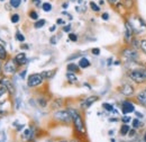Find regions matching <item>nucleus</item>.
I'll list each match as a JSON object with an SVG mask.
<instances>
[{
	"label": "nucleus",
	"mask_w": 146,
	"mask_h": 142,
	"mask_svg": "<svg viewBox=\"0 0 146 142\" xmlns=\"http://www.w3.org/2000/svg\"><path fill=\"white\" fill-rule=\"evenodd\" d=\"M129 44H130V45H131V48H133V49H135V50H136V49H139V41H138V40H136V38H134V37L131 38V41H130V43H129Z\"/></svg>",
	"instance_id": "5701e85b"
},
{
	"label": "nucleus",
	"mask_w": 146,
	"mask_h": 142,
	"mask_svg": "<svg viewBox=\"0 0 146 142\" xmlns=\"http://www.w3.org/2000/svg\"><path fill=\"white\" fill-rule=\"evenodd\" d=\"M124 3L126 5V8L127 9H131V6H133V1L131 0H125Z\"/></svg>",
	"instance_id": "f704fd0d"
},
{
	"label": "nucleus",
	"mask_w": 146,
	"mask_h": 142,
	"mask_svg": "<svg viewBox=\"0 0 146 142\" xmlns=\"http://www.w3.org/2000/svg\"><path fill=\"white\" fill-rule=\"evenodd\" d=\"M111 142H116V141H115V140H113V139H111Z\"/></svg>",
	"instance_id": "bf43d9fd"
},
{
	"label": "nucleus",
	"mask_w": 146,
	"mask_h": 142,
	"mask_svg": "<svg viewBox=\"0 0 146 142\" xmlns=\"http://www.w3.org/2000/svg\"><path fill=\"white\" fill-rule=\"evenodd\" d=\"M144 90H145V91H146V87H145V89H144Z\"/></svg>",
	"instance_id": "69168bd1"
},
{
	"label": "nucleus",
	"mask_w": 146,
	"mask_h": 142,
	"mask_svg": "<svg viewBox=\"0 0 146 142\" xmlns=\"http://www.w3.org/2000/svg\"><path fill=\"white\" fill-rule=\"evenodd\" d=\"M55 29H56V25H53V26L50 27V32H54Z\"/></svg>",
	"instance_id": "603ef678"
},
{
	"label": "nucleus",
	"mask_w": 146,
	"mask_h": 142,
	"mask_svg": "<svg viewBox=\"0 0 146 142\" xmlns=\"http://www.w3.org/2000/svg\"><path fill=\"white\" fill-rule=\"evenodd\" d=\"M43 80L44 77L42 76V73H32L27 78V85L28 87H37L43 82Z\"/></svg>",
	"instance_id": "39448f33"
},
{
	"label": "nucleus",
	"mask_w": 146,
	"mask_h": 142,
	"mask_svg": "<svg viewBox=\"0 0 146 142\" xmlns=\"http://www.w3.org/2000/svg\"><path fill=\"white\" fill-rule=\"evenodd\" d=\"M0 1H1V2H3V1H5V0H0Z\"/></svg>",
	"instance_id": "052dcab7"
},
{
	"label": "nucleus",
	"mask_w": 146,
	"mask_h": 142,
	"mask_svg": "<svg viewBox=\"0 0 146 142\" xmlns=\"http://www.w3.org/2000/svg\"><path fill=\"white\" fill-rule=\"evenodd\" d=\"M89 6H90V8H91L92 11H94V13H99V11H100V7H99V5H97L94 1H90Z\"/></svg>",
	"instance_id": "4be33fe9"
},
{
	"label": "nucleus",
	"mask_w": 146,
	"mask_h": 142,
	"mask_svg": "<svg viewBox=\"0 0 146 142\" xmlns=\"http://www.w3.org/2000/svg\"><path fill=\"white\" fill-rule=\"evenodd\" d=\"M102 107H104V109H106L107 112H113V111H115L113 106H112L111 104H109V103H104V104H102Z\"/></svg>",
	"instance_id": "a878e982"
},
{
	"label": "nucleus",
	"mask_w": 146,
	"mask_h": 142,
	"mask_svg": "<svg viewBox=\"0 0 146 142\" xmlns=\"http://www.w3.org/2000/svg\"><path fill=\"white\" fill-rule=\"evenodd\" d=\"M136 99H137L138 104H141L142 106L146 107V91L145 90H141V91L137 94Z\"/></svg>",
	"instance_id": "ddd939ff"
},
{
	"label": "nucleus",
	"mask_w": 146,
	"mask_h": 142,
	"mask_svg": "<svg viewBox=\"0 0 146 142\" xmlns=\"http://www.w3.org/2000/svg\"><path fill=\"white\" fill-rule=\"evenodd\" d=\"M37 103H38L39 106L46 107V105H47V99H46L45 97H39V98L37 99Z\"/></svg>",
	"instance_id": "b1692460"
},
{
	"label": "nucleus",
	"mask_w": 146,
	"mask_h": 142,
	"mask_svg": "<svg viewBox=\"0 0 146 142\" xmlns=\"http://www.w3.org/2000/svg\"><path fill=\"white\" fill-rule=\"evenodd\" d=\"M121 121H123V123L127 124L128 122H130V121H131V117H130V116H128V115H125V116H123V117H121Z\"/></svg>",
	"instance_id": "72a5a7b5"
},
{
	"label": "nucleus",
	"mask_w": 146,
	"mask_h": 142,
	"mask_svg": "<svg viewBox=\"0 0 146 142\" xmlns=\"http://www.w3.org/2000/svg\"><path fill=\"white\" fill-rule=\"evenodd\" d=\"M19 19H20V16H19L18 14H13L11 17H10V20H11L13 24H17L19 21Z\"/></svg>",
	"instance_id": "c85d7f7f"
},
{
	"label": "nucleus",
	"mask_w": 146,
	"mask_h": 142,
	"mask_svg": "<svg viewBox=\"0 0 146 142\" xmlns=\"http://www.w3.org/2000/svg\"><path fill=\"white\" fill-rule=\"evenodd\" d=\"M98 100V97L97 96H90V97H88V98H86V99H83L82 102H81V108H83V109H86V108H89V107L91 106L92 104L94 103V102H97Z\"/></svg>",
	"instance_id": "9d476101"
},
{
	"label": "nucleus",
	"mask_w": 146,
	"mask_h": 142,
	"mask_svg": "<svg viewBox=\"0 0 146 142\" xmlns=\"http://www.w3.org/2000/svg\"><path fill=\"white\" fill-rule=\"evenodd\" d=\"M66 78H68V80H69V82H70V84H75V82L78 81V77L75 76V73H74V72H70V71H68V72H66Z\"/></svg>",
	"instance_id": "2eb2a0df"
},
{
	"label": "nucleus",
	"mask_w": 146,
	"mask_h": 142,
	"mask_svg": "<svg viewBox=\"0 0 146 142\" xmlns=\"http://www.w3.org/2000/svg\"><path fill=\"white\" fill-rule=\"evenodd\" d=\"M69 40L72 42H76L78 41V35L74 33H69Z\"/></svg>",
	"instance_id": "473e14b6"
},
{
	"label": "nucleus",
	"mask_w": 146,
	"mask_h": 142,
	"mask_svg": "<svg viewBox=\"0 0 146 142\" xmlns=\"http://www.w3.org/2000/svg\"><path fill=\"white\" fill-rule=\"evenodd\" d=\"M32 1L35 3V6H36V7H39V6L42 7V1H40V0H32Z\"/></svg>",
	"instance_id": "ea45409f"
},
{
	"label": "nucleus",
	"mask_w": 146,
	"mask_h": 142,
	"mask_svg": "<svg viewBox=\"0 0 146 142\" xmlns=\"http://www.w3.org/2000/svg\"><path fill=\"white\" fill-rule=\"evenodd\" d=\"M42 9L45 11V13H50L51 10H52V5L50 3V2H43L42 3Z\"/></svg>",
	"instance_id": "6ab92c4d"
},
{
	"label": "nucleus",
	"mask_w": 146,
	"mask_h": 142,
	"mask_svg": "<svg viewBox=\"0 0 146 142\" xmlns=\"http://www.w3.org/2000/svg\"><path fill=\"white\" fill-rule=\"evenodd\" d=\"M55 74V70H50V71H43L42 76L44 77V79H51Z\"/></svg>",
	"instance_id": "a211bd4d"
},
{
	"label": "nucleus",
	"mask_w": 146,
	"mask_h": 142,
	"mask_svg": "<svg viewBox=\"0 0 146 142\" xmlns=\"http://www.w3.org/2000/svg\"><path fill=\"white\" fill-rule=\"evenodd\" d=\"M20 3H21V0H10V6L13 7V8H18L19 6H20Z\"/></svg>",
	"instance_id": "cd10ccee"
},
{
	"label": "nucleus",
	"mask_w": 146,
	"mask_h": 142,
	"mask_svg": "<svg viewBox=\"0 0 146 142\" xmlns=\"http://www.w3.org/2000/svg\"><path fill=\"white\" fill-rule=\"evenodd\" d=\"M21 49H25V50H27V49H29V46H28V44H23L21 46H20Z\"/></svg>",
	"instance_id": "8fccbe9b"
},
{
	"label": "nucleus",
	"mask_w": 146,
	"mask_h": 142,
	"mask_svg": "<svg viewBox=\"0 0 146 142\" xmlns=\"http://www.w3.org/2000/svg\"><path fill=\"white\" fill-rule=\"evenodd\" d=\"M68 7H69V2H64V3L62 5V8H63V9H66Z\"/></svg>",
	"instance_id": "09e8293b"
},
{
	"label": "nucleus",
	"mask_w": 146,
	"mask_h": 142,
	"mask_svg": "<svg viewBox=\"0 0 146 142\" xmlns=\"http://www.w3.org/2000/svg\"><path fill=\"white\" fill-rule=\"evenodd\" d=\"M70 31H71V25H65V26L63 27V32L70 33Z\"/></svg>",
	"instance_id": "4c0bfd02"
},
{
	"label": "nucleus",
	"mask_w": 146,
	"mask_h": 142,
	"mask_svg": "<svg viewBox=\"0 0 146 142\" xmlns=\"http://www.w3.org/2000/svg\"><path fill=\"white\" fill-rule=\"evenodd\" d=\"M119 92L121 94V95H124V96H131V95H134V92H135V87L131 85V84H129V82H126V84H124L120 88H119Z\"/></svg>",
	"instance_id": "0eeeda50"
},
{
	"label": "nucleus",
	"mask_w": 146,
	"mask_h": 142,
	"mask_svg": "<svg viewBox=\"0 0 146 142\" xmlns=\"http://www.w3.org/2000/svg\"><path fill=\"white\" fill-rule=\"evenodd\" d=\"M72 142H76V141H75V140H73V141Z\"/></svg>",
	"instance_id": "e2e57ef3"
},
{
	"label": "nucleus",
	"mask_w": 146,
	"mask_h": 142,
	"mask_svg": "<svg viewBox=\"0 0 146 142\" xmlns=\"http://www.w3.org/2000/svg\"><path fill=\"white\" fill-rule=\"evenodd\" d=\"M115 64H116V66H119V64H120V62H119V61H116V62H115Z\"/></svg>",
	"instance_id": "5fc2aeb1"
},
{
	"label": "nucleus",
	"mask_w": 146,
	"mask_h": 142,
	"mask_svg": "<svg viewBox=\"0 0 146 142\" xmlns=\"http://www.w3.org/2000/svg\"><path fill=\"white\" fill-rule=\"evenodd\" d=\"M17 68H18V66L16 64V62H15L14 59H13V60H9V61H7V62L5 63V66H3V71H5L6 73L14 74V73H16Z\"/></svg>",
	"instance_id": "6e6552de"
},
{
	"label": "nucleus",
	"mask_w": 146,
	"mask_h": 142,
	"mask_svg": "<svg viewBox=\"0 0 146 142\" xmlns=\"http://www.w3.org/2000/svg\"><path fill=\"white\" fill-rule=\"evenodd\" d=\"M7 58V51L5 49V45L0 44V60H6Z\"/></svg>",
	"instance_id": "412c9836"
},
{
	"label": "nucleus",
	"mask_w": 146,
	"mask_h": 142,
	"mask_svg": "<svg viewBox=\"0 0 146 142\" xmlns=\"http://www.w3.org/2000/svg\"><path fill=\"white\" fill-rule=\"evenodd\" d=\"M50 42H51V44H53V45L56 44V38H55V36H53V37L51 38V41H50Z\"/></svg>",
	"instance_id": "de8ad7c7"
},
{
	"label": "nucleus",
	"mask_w": 146,
	"mask_h": 142,
	"mask_svg": "<svg viewBox=\"0 0 146 142\" xmlns=\"http://www.w3.org/2000/svg\"><path fill=\"white\" fill-rule=\"evenodd\" d=\"M79 67L82 68V69L89 68V67H90V61H89L87 58H81L80 61H79Z\"/></svg>",
	"instance_id": "4468645a"
},
{
	"label": "nucleus",
	"mask_w": 146,
	"mask_h": 142,
	"mask_svg": "<svg viewBox=\"0 0 146 142\" xmlns=\"http://www.w3.org/2000/svg\"><path fill=\"white\" fill-rule=\"evenodd\" d=\"M53 119L57 122H61V123H70L72 121V116L70 114V112L66 109V111H56L54 114H53Z\"/></svg>",
	"instance_id": "7ed1b4c3"
},
{
	"label": "nucleus",
	"mask_w": 146,
	"mask_h": 142,
	"mask_svg": "<svg viewBox=\"0 0 146 142\" xmlns=\"http://www.w3.org/2000/svg\"><path fill=\"white\" fill-rule=\"evenodd\" d=\"M129 131H130V127H129V125L128 124H123V126L120 127V134L124 137V135H127L128 133H129Z\"/></svg>",
	"instance_id": "f3484780"
},
{
	"label": "nucleus",
	"mask_w": 146,
	"mask_h": 142,
	"mask_svg": "<svg viewBox=\"0 0 146 142\" xmlns=\"http://www.w3.org/2000/svg\"><path fill=\"white\" fill-rule=\"evenodd\" d=\"M110 64H112V59L111 58L108 59V66H110Z\"/></svg>",
	"instance_id": "864d4df0"
},
{
	"label": "nucleus",
	"mask_w": 146,
	"mask_h": 142,
	"mask_svg": "<svg viewBox=\"0 0 146 142\" xmlns=\"http://www.w3.org/2000/svg\"><path fill=\"white\" fill-rule=\"evenodd\" d=\"M139 49L146 54V40H141L139 41Z\"/></svg>",
	"instance_id": "c756f323"
},
{
	"label": "nucleus",
	"mask_w": 146,
	"mask_h": 142,
	"mask_svg": "<svg viewBox=\"0 0 146 142\" xmlns=\"http://www.w3.org/2000/svg\"><path fill=\"white\" fill-rule=\"evenodd\" d=\"M45 24H46V20H45V19H38V20H36V21L34 23V27H35L36 29H38V28H42Z\"/></svg>",
	"instance_id": "aec40b11"
},
{
	"label": "nucleus",
	"mask_w": 146,
	"mask_h": 142,
	"mask_svg": "<svg viewBox=\"0 0 146 142\" xmlns=\"http://www.w3.org/2000/svg\"><path fill=\"white\" fill-rule=\"evenodd\" d=\"M131 126H133V129H138V127H141L142 126V123H141V121L138 120V119H134L133 121H131Z\"/></svg>",
	"instance_id": "393cba45"
},
{
	"label": "nucleus",
	"mask_w": 146,
	"mask_h": 142,
	"mask_svg": "<svg viewBox=\"0 0 146 142\" xmlns=\"http://www.w3.org/2000/svg\"><path fill=\"white\" fill-rule=\"evenodd\" d=\"M0 85L1 86H5L6 88L8 89V91H9V94H14L15 92V88H14V86H13V82L8 79V78H1L0 79Z\"/></svg>",
	"instance_id": "9b49d317"
},
{
	"label": "nucleus",
	"mask_w": 146,
	"mask_h": 142,
	"mask_svg": "<svg viewBox=\"0 0 146 142\" xmlns=\"http://www.w3.org/2000/svg\"><path fill=\"white\" fill-rule=\"evenodd\" d=\"M62 14H63V15H66V16L69 17V19H70V20H72V19H73L72 15H71V14H69L68 11H62Z\"/></svg>",
	"instance_id": "a19ab883"
},
{
	"label": "nucleus",
	"mask_w": 146,
	"mask_h": 142,
	"mask_svg": "<svg viewBox=\"0 0 146 142\" xmlns=\"http://www.w3.org/2000/svg\"><path fill=\"white\" fill-rule=\"evenodd\" d=\"M71 1H76V0H71Z\"/></svg>",
	"instance_id": "0e129e2a"
},
{
	"label": "nucleus",
	"mask_w": 146,
	"mask_h": 142,
	"mask_svg": "<svg viewBox=\"0 0 146 142\" xmlns=\"http://www.w3.org/2000/svg\"><path fill=\"white\" fill-rule=\"evenodd\" d=\"M26 72H27L26 70H23L21 72H20V74H19V76H20V78H21V79H25V77H26Z\"/></svg>",
	"instance_id": "79ce46f5"
},
{
	"label": "nucleus",
	"mask_w": 146,
	"mask_h": 142,
	"mask_svg": "<svg viewBox=\"0 0 146 142\" xmlns=\"http://www.w3.org/2000/svg\"><path fill=\"white\" fill-rule=\"evenodd\" d=\"M57 142H68V141H65V140H61V141H57Z\"/></svg>",
	"instance_id": "13d9d810"
},
{
	"label": "nucleus",
	"mask_w": 146,
	"mask_h": 142,
	"mask_svg": "<svg viewBox=\"0 0 146 142\" xmlns=\"http://www.w3.org/2000/svg\"><path fill=\"white\" fill-rule=\"evenodd\" d=\"M82 54H74V55H72V56H70L68 60H73V59H76V58H79V56H81Z\"/></svg>",
	"instance_id": "c03bdc74"
},
{
	"label": "nucleus",
	"mask_w": 146,
	"mask_h": 142,
	"mask_svg": "<svg viewBox=\"0 0 146 142\" xmlns=\"http://www.w3.org/2000/svg\"><path fill=\"white\" fill-rule=\"evenodd\" d=\"M14 61L16 62V64H17V66L26 64V62H27V56H26V53H25V52L18 53L15 58H14Z\"/></svg>",
	"instance_id": "f8f14e48"
},
{
	"label": "nucleus",
	"mask_w": 146,
	"mask_h": 142,
	"mask_svg": "<svg viewBox=\"0 0 146 142\" xmlns=\"http://www.w3.org/2000/svg\"><path fill=\"white\" fill-rule=\"evenodd\" d=\"M127 74L128 78L136 84H144L146 81V69H131Z\"/></svg>",
	"instance_id": "f03ea898"
},
{
	"label": "nucleus",
	"mask_w": 146,
	"mask_h": 142,
	"mask_svg": "<svg viewBox=\"0 0 146 142\" xmlns=\"http://www.w3.org/2000/svg\"><path fill=\"white\" fill-rule=\"evenodd\" d=\"M108 2H110L111 5H116V3H118L119 2V0H107Z\"/></svg>",
	"instance_id": "49530a36"
},
{
	"label": "nucleus",
	"mask_w": 146,
	"mask_h": 142,
	"mask_svg": "<svg viewBox=\"0 0 146 142\" xmlns=\"http://www.w3.org/2000/svg\"><path fill=\"white\" fill-rule=\"evenodd\" d=\"M16 40L19 41V42H24V41H25V36H24L23 33H20L19 31H17V32H16Z\"/></svg>",
	"instance_id": "2f4dec72"
},
{
	"label": "nucleus",
	"mask_w": 146,
	"mask_h": 142,
	"mask_svg": "<svg viewBox=\"0 0 146 142\" xmlns=\"http://www.w3.org/2000/svg\"><path fill=\"white\" fill-rule=\"evenodd\" d=\"M134 28H133V26H131V24H130V21H128L126 20L125 21V31H124V38H125V41L127 42V43H130V41H131V38H133V36H134Z\"/></svg>",
	"instance_id": "423d86ee"
},
{
	"label": "nucleus",
	"mask_w": 146,
	"mask_h": 142,
	"mask_svg": "<svg viewBox=\"0 0 146 142\" xmlns=\"http://www.w3.org/2000/svg\"><path fill=\"white\" fill-rule=\"evenodd\" d=\"M0 69H1V63H0Z\"/></svg>",
	"instance_id": "680f3d73"
},
{
	"label": "nucleus",
	"mask_w": 146,
	"mask_h": 142,
	"mask_svg": "<svg viewBox=\"0 0 146 142\" xmlns=\"http://www.w3.org/2000/svg\"><path fill=\"white\" fill-rule=\"evenodd\" d=\"M62 104H63V100L62 99H55L52 107L53 108H60V107L62 106Z\"/></svg>",
	"instance_id": "7c9ffc66"
},
{
	"label": "nucleus",
	"mask_w": 146,
	"mask_h": 142,
	"mask_svg": "<svg viewBox=\"0 0 146 142\" xmlns=\"http://www.w3.org/2000/svg\"><path fill=\"white\" fill-rule=\"evenodd\" d=\"M135 114H136V116H137V117H141V119L143 117V114H142V113H139V112H135Z\"/></svg>",
	"instance_id": "3c124183"
},
{
	"label": "nucleus",
	"mask_w": 146,
	"mask_h": 142,
	"mask_svg": "<svg viewBox=\"0 0 146 142\" xmlns=\"http://www.w3.org/2000/svg\"><path fill=\"white\" fill-rule=\"evenodd\" d=\"M123 56L125 58V60L128 62H131V63H135L137 60H138V52L133 49L131 46L130 48H125L123 51H121Z\"/></svg>",
	"instance_id": "20e7f679"
},
{
	"label": "nucleus",
	"mask_w": 146,
	"mask_h": 142,
	"mask_svg": "<svg viewBox=\"0 0 146 142\" xmlns=\"http://www.w3.org/2000/svg\"><path fill=\"white\" fill-rule=\"evenodd\" d=\"M101 18H102V20H108L109 19V14L108 13H102Z\"/></svg>",
	"instance_id": "58836bf2"
},
{
	"label": "nucleus",
	"mask_w": 146,
	"mask_h": 142,
	"mask_svg": "<svg viewBox=\"0 0 146 142\" xmlns=\"http://www.w3.org/2000/svg\"><path fill=\"white\" fill-rule=\"evenodd\" d=\"M91 52L93 55H99L100 54V49H98V48H94V49H92Z\"/></svg>",
	"instance_id": "c9c22d12"
},
{
	"label": "nucleus",
	"mask_w": 146,
	"mask_h": 142,
	"mask_svg": "<svg viewBox=\"0 0 146 142\" xmlns=\"http://www.w3.org/2000/svg\"><path fill=\"white\" fill-rule=\"evenodd\" d=\"M68 111L70 112L71 116H72V121L74 127L78 132L80 133H86V127H84V123H83V120H82V116L80 115V113L75 109V108H68Z\"/></svg>",
	"instance_id": "f257e3e1"
},
{
	"label": "nucleus",
	"mask_w": 146,
	"mask_h": 142,
	"mask_svg": "<svg viewBox=\"0 0 146 142\" xmlns=\"http://www.w3.org/2000/svg\"><path fill=\"white\" fill-rule=\"evenodd\" d=\"M121 112H123V114L134 113V112H136L135 111V105L129 100H124L121 103Z\"/></svg>",
	"instance_id": "1a4fd4ad"
},
{
	"label": "nucleus",
	"mask_w": 146,
	"mask_h": 142,
	"mask_svg": "<svg viewBox=\"0 0 146 142\" xmlns=\"http://www.w3.org/2000/svg\"><path fill=\"white\" fill-rule=\"evenodd\" d=\"M28 16H29V18L31 19H33V20H38V14H37L35 10H31L29 11V14H28Z\"/></svg>",
	"instance_id": "bb28decb"
},
{
	"label": "nucleus",
	"mask_w": 146,
	"mask_h": 142,
	"mask_svg": "<svg viewBox=\"0 0 146 142\" xmlns=\"http://www.w3.org/2000/svg\"><path fill=\"white\" fill-rule=\"evenodd\" d=\"M99 3H100V5H104V3H105V1H104V0H100V2H99Z\"/></svg>",
	"instance_id": "6e6d98bb"
},
{
	"label": "nucleus",
	"mask_w": 146,
	"mask_h": 142,
	"mask_svg": "<svg viewBox=\"0 0 146 142\" xmlns=\"http://www.w3.org/2000/svg\"><path fill=\"white\" fill-rule=\"evenodd\" d=\"M135 133H136V131H135V129H133V130H130V131H129V137H134V135H135Z\"/></svg>",
	"instance_id": "a18cd8bd"
},
{
	"label": "nucleus",
	"mask_w": 146,
	"mask_h": 142,
	"mask_svg": "<svg viewBox=\"0 0 146 142\" xmlns=\"http://www.w3.org/2000/svg\"><path fill=\"white\" fill-rule=\"evenodd\" d=\"M7 91H8V89L6 88L5 86H1V88H0V97H1L3 94H6Z\"/></svg>",
	"instance_id": "e433bc0d"
},
{
	"label": "nucleus",
	"mask_w": 146,
	"mask_h": 142,
	"mask_svg": "<svg viewBox=\"0 0 146 142\" xmlns=\"http://www.w3.org/2000/svg\"><path fill=\"white\" fill-rule=\"evenodd\" d=\"M80 69V67H79V64H75V63H69L68 66H66V70L70 71V72H78Z\"/></svg>",
	"instance_id": "dca6fc26"
},
{
	"label": "nucleus",
	"mask_w": 146,
	"mask_h": 142,
	"mask_svg": "<svg viewBox=\"0 0 146 142\" xmlns=\"http://www.w3.org/2000/svg\"><path fill=\"white\" fill-rule=\"evenodd\" d=\"M56 24H57V25H64V20L58 18V19H56Z\"/></svg>",
	"instance_id": "37998d69"
},
{
	"label": "nucleus",
	"mask_w": 146,
	"mask_h": 142,
	"mask_svg": "<svg viewBox=\"0 0 146 142\" xmlns=\"http://www.w3.org/2000/svg\"><path fill=\"white\" fill-rule=\"evenodd\" d=\"M144 142H146V132H145V134H144Z\"/></svg>",
	"instance_id": "4d7b16f0"
}]
</instances>
